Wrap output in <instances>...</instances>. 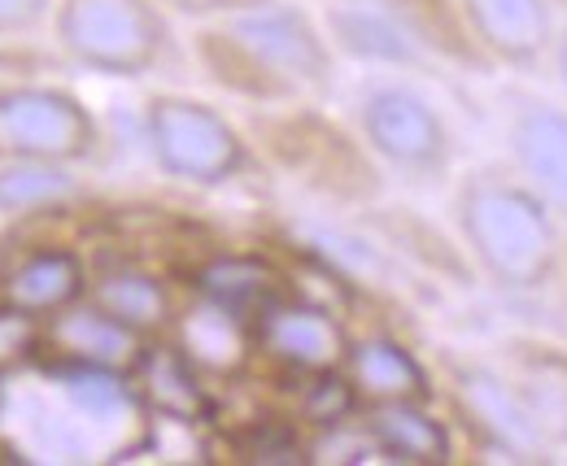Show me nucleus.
<instances>
[{"mask_svg": "<svg viewBox=\"0 0 567 466\" xmlns=\"http://www.w3.org/2000/svg\"><path fill=\"white\" fill-rule=\"evenodd\" d=\"M245 132L262 166L306 197L346 214H362L384 200V166L354 123H341L328 110V101L245 110Z\"/></svg>", "mask_w": 567, "mask_h": 466, "instance_id": "obj_3", "label": "nucleus"}, {"mask_svg": "<svg viewBox=\"0 0 567 466\" xmlns=\"http://www.w3.org/2000/svg\"><path fill=\"white\" fill-rule=\"evenodd\" d=\"M101 144V118L79 92L40 79H0V162L87 166Z\"/></svg>", "mask_w": 567, "mask_h": 466, "instance_id": "obj_7", "label": "nucleus"}, {"mask_svg": "<svg viewBox=\"0 0 567 466\" xmlns=\"http://www.w3.org/2000/svg\"><path fill=\"white\" fill-rule=\"evenodd\" d=\"M127 380H132V393L141 401L148 423H171V427H206V423H214L210 375L171 335L148 340V349L141 353V362Z\"/></svg>", "mask_w": 567, "mask_h": 466, "instance_id": "obj_13", "label": "nucleus"}, {"mask_svg": "<svg viewBox=\"0 0 567 466\" xmlns=\"http://www.w3.org/2000/svg\"><path fill=\"white\" fill-rule=\"evenodd\" d=\"M58 0H0V40H27L49 31Z\"/></svg>", "mask_w": 567, "mask_h": 466, "instance_id": "obj_25", "label": "nucleus"}, {"mask_svg": "<svg viewBox=\"0 0 567 466\" xmlns=\"http://www.w3.org/2000/svg\"><path fill=\"white\" fill-rule=\"evenodd\" d=\"M92 262L66 236H27L0 249V306L35 319H53L87 297Z\"/></svg>", "mask_w": 567, "mask_h": 466, "instance_id": "obj_10", "label": "nucleus"}, {"mask_svg": "<svg viewBox=\"0 0 567 466\" xmlns=\"http://www.w3.org/2000/svg\"><path fill=\"white\" fill-rule=\"evenodd\" d=\"M506 148H511V166L537 188V197L546 200L559 218H567V105L546 96V92H528V87H511L506 92Z\"/></svg>", "mask_w": 567, "mask_h": 466, "instance_id": "obj_12", "label": "nucleus"}, {"mask_svg": "<svg viewBox=\"0 0 567 466\" xmlns=\"http://www.w3.org/2000/svg\"><path fill=\"white\" fill-rule=\"evenodd\" d=\"M564 275H567V236H564Z\"/></svg>", "mask_w": 567, "mask_h": 466, "instance_id": "obj_27", "label": "nucleus"}, {"mask_svg": "<svg viewBox=\"0 0 567 466\" xmlns=\"http://www.w3.org/2000/svg\"><path fill=\"white\" fill-rule=\"evenodd\" d=\"M350 123L384 166L406 184H441L454 170L458 135L441 105L406 79H371L362 83L350 110Z\"/></svg>", "mask_w": 567, "mask_h": 466, "instance_id": "obj_6", "label": "nucleus"}, {"mask_svg": "<svg viewBox=\"0 0 567 466\" xmlns=\"http://www.w3.org/2000/svg\"><path fill=\"white\" fill-rule=\"evenodd\" d=\"M166 13L175 18H188V22H210L223 13H236V9H254V4H267V0H157Z\"/></svg>", "mask_w": 567, "mask_h": 466, "instance_id": "obj_26", "label": "nucleus"}, {"mask_svg": "<svg viewBox=\"0 0 567 466\" xmlns=\"http://www.w3.org/2000/svg\"><path fill=\"white\" fill-rule=\"evenodd\" d=\"M148 340L153 335H141L136 328H127L123 319L105 314L101 306H92L83 297L79 306L44 323V362L105 371V375H132Z\"/></svg>", "mask_w": 567, "mask_h": 466, "instance_id": "obj_15", "label": "nucleus"}, {"mask_svg": "<svg viewBox=\"0 0 567 466\" xmlns=\"http://www.w3.org/2000/svg\"><path fill=\"white\" fill-rule=\"evenodd\" d=\"M358 423L380 463L445 466L458 458V432L436 401H380L362 405Z\"/></svg>", "mask_w": 567, "mask_h": 466, "instance_id": "obj_16", "label": "nucleus"}, {"mask_svg": "<svg viewBox=\"0 0 567 466\" xmlns=\"http://www.w3.org/2000/svg\"><path fill=\"white\" fill-rule=\"evenodd\" d=\"M92 197L79 166L62 162H0V222L18 227L31 218L66 214Z\"/></svg>", "mask_w": 567, "mask_h": 466, "instance_id": "obj_23", "label": "nucleus"}, {"mask_svg": "<svg viewBox=\"0 0 567 466\" xmlns=\"http://www.w3.org/2000/svg\"><path fill=\"white\" fill-rule=\"evenodd\" d=\"M393 22L415 40L432 66L463 70V74H494V62L476 44L458 0H380Z\"/></svg>", "mask_w": 567, "mask_h": 466, "instance_id": "obj_22", "label": "nucleus"}, {"mask_svg": "<svg viewBox=\"0 0 567 466\" xmlns=\"http://www.w3.org/2000/svg\"><path fill=\"white\" fill-rule=\"evenodd\" d=\"M141 139L157 175L197 193H218L267 170L245 118H231L193 92H148L141 105Z\"/></svg>", "mask_w": 567, "mask_h": 466, "instance_id": "obj_4", "label": "nucleus"}, {"mask_svg": "<svg viewBox=\"0 0 567 466\" xmlns=\"http://www.w3.org/2000/svg\"><path fill=\"white\" fill-rule=\"evenodd\" d=\"M346 380L358 405L380 401H436V371L393 332H362L350 340Z\"/></svg>", "mask_w": 567, "mask_h": 466, "instance_id": "obj_18", "label": "nucleus"}, {"mask_svg": "<svg viewBox=\"0 0 567 466\" xmlns=\"http://www.w3.org/2000/svg\"><path fill=\"white\" fill-rule=\"evenodd\" d=\"M49 40L66 66L101 79H148L179 58L175 13L157 0H58Z\"/></svg>", "mask_w": 567, "mask_h": 466, "instance_id": "obj_5", "label": "nucleus"}, {"mask_svg": "<svg viewBox=\"0 0 567 466\" xmlns=\"http://www.w3.org/2000/svg\"><path fill=\"white\" fill-rule=\"evenodd\" d=\"M497 366L546 454H567V344L550 335H506Z\"/></svg>", "mask_w": 567, "mask_h": 466, "instance_id": "obj_11", "label": "nucleus"}, {"mask_svg": "<svg viewBox=\"0 0 567 466\" xmlns=\"http://www.w3.org/2000/svg\"><path fill=\"white\" fill-rule=\"evenodd\" d=\"M44 362V319L0 306V380H22Z\"/></svg>", "mask_w": 567, "mask_h": 466, "instance_id": "obj_24", "label": "nucleus"}, {"mask_svg": "<svg viewBox=\"0 0 567 466\" xmlns=\"http://www.w3.org/2000/svg\"><path fill=\"white\" fill-rule=\"evenodd\" d=\"M436 401L450 405L454 432L472 436L489 454L515 458V463L546 458V449L533 436V427H528V418H524L515 393H511L497 358L445 349L441 362H436Z\"/></svg>", "mask_w": 567, "mask_h": 466, "instance_id": "obj_8", "label": "nucleus"}, {"mask_svg": "<svg viewBox=\"0 0 567 466\" xmlns=\"http://www.w3.org/2000/svg\"><path fill=\"white\" fill-rule=\"evenodd\" d=\"M188 49L202 79L249 110L328 101L341 74V53L306 0H267L197 22Z\"/></svg>", "mask_w": 567, "mask_h": 466, "instance_id": "obj_1", "label": "nucleus"}, {"mask_svg": "<svg viewBox=\"0 0 567 466\" xmlns=\"http://www.w3.org/2000/svg\"><path fill=\"white\" fill-rule=\"evenodd\" d=\"M315 4H328V0H315Z\"/></svg>", "mask_w": 567, "mask_h": 466, "instance_id": "obj_28", "label": "nucleus"}, {"mask_svg": "<svg viewBox=\"0 0 567 466\" xmlns=\"http://www.w3.org/2000/svg\"><path fill=\"white\" fill-rule=\"evenodd\" d=\"M87 301L123 319L141 335H166L184 306V292L166 270L148 267L141 258H110V262H92Z\"/></svg>", "mask_w": 567, "mask_h": 466, "instance_id": "obj_17", "label": "nucleus"}, {"mask_svg": "<svg viewBox=\"0 0 567 466\" xmlns=\"http://www.w3.org/2000/svg\"><path fill=\"white\" fill-rule=\"evenodd\" d=\"M171 340L210 375V384H236L249 366H254V332L249 319H240L236 310L206 301L197 292L184 297L175 323H171Z\"/></svg>", "mask_w": 567, "mask_h": 466, "instance_id": "obj_19", "label": "nucleus"}, {"mask_svg": "<svg viewBox=\"0 0 567 466\" xmlns=\"http://www.w3.org/2000/svg\"><path fill=\"white\" fill-rule=\"evenodd\" d=\"M450 222L481 279L506 297H537L564 279V227L537 188L502 162L454 179Z\"/></svg>", "mask_w": 567, "mask_h": 466, "instance_id": "obj_2", "label": "nucleus"}, {"mask_svg": "<svg viewBox=\"0 0 567 466\" xmlns=\"http://www.w3.org/2000/svg\"><path fill=\"white\" fill-rule=\"evenodd\" d=\"M494 70H537L559 49L550 0H458Z\"/></svg>", "mask_w": 567, "mask_h": 466, "instance_id": "obj_14", "label": "nucleus"}, {"mask_svg": "<svg viewBox=\"0 0 567 466\" xmlns=\"http://www.w3.org/2000/svg\"><path fill=\"white\" fill-rule=\"evenodd\" d=\"M323 27L337 44L341 58L362 62L375 70H427L424 53L415 40L393 22V13L380 0H328L323 4Z\"/></svg>", "mask_w": 567, "mask_h": 466, "instance_id": "obj_21", "label": "nucleus"}, {"mask_svg": "<svg viewBox=\"0 0 567 466\" xmlns=\"http://www.w3.org/2000/svg\"><path fill=\"white\" fill-rule=\"evenodd\" d=\"M184 279H188V283H184L188 292H197V297H206V301H218V306L236 310V314L249 319V323H254V314H258L262 306H271L276 297L297 288L292 275H288L276 258L254 253V249H206V253L188 267Z\"/></svg>", "mask_w": 567, "mask_h": 466, "instance_id": "obj_20", "label": "nucleus"}, {"mask_svg": "<svg viewBox=\"0 0 567 466\" xmlns=\"http://www.w3.org/2000/svg\"><path fill=\"white\" fill-rule=\"evenodd\" d=\"M249 332H254V362L267 366L276 375V384L341 371L350 340H354L346 319L328 301H319L301 288L262 306L254 314Z\"/></svg>", "mask_w": 567, "mask_h": 466, "instance_id": "obj_9", "label": "nucleus"}]
</instances>
